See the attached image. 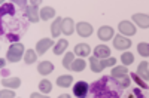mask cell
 Masks as SVG:
<instances>
[{
	"instance_id": "4dcf8cb0",
	"label": "cell",
	"mask_w": 149,
	"mask_h": 98,
	"mask_svg": "<svg viewBox=\"0 0 149 98\" xmlns=\"http://www.w3.org/2000/svg\"><path fill=\"white\" fill-rule=\"evenodd\" d=\"M73 61H74V52H67L66 57L63 58V66H64L66 68H70V66H72Z\"/></svg>"
},
{
	"instance_id": "e0dca14e",
	"label": "cell",
	"mask_w": 149,
	"mask_h": 98,
	"mask_svg": "<svg viewBox=\"0 0 149 98\" xmlns=\"http://www.w3.org/2000/svg\"><path fill=\"white\" fill-rule=\"evenodd\" d=\"M137 75L146 82V80H149V63H146V61H142V63L139 64V67H137Z\"/></svg>"
},
{
	"instance_id": "7a4b0ae2",
	"label": "cell",
	"mask_w": 149,
	"mask_h": 98,
	"mask_svg": "<svg viewBox=\"0 0 149 98\" xmlns=\"http://www.w3.org/2000/svg\"><path fill=\"white\" fill-rule=\"evenodd\" d=\"M24 54H26V49H24V45L22 43H12L8 49V54H6V58L9 63H18L21 58H24Z\"/></svg>"
},
{
	"instance_id": "6da1fadb",
	"label": "cell",
	"mask_w": 149,
	"mask_h": 98,
	"mask_svg": "<svg viewBox=\"0 0 149 98\" xmlns=\"http://www.w3.org/2000/svg\"><path fill=\"white\" fill-rule=\"evenodd\" d=\"M109 82H110V77L104 76L91 85L90 91L94 95V98H119L121 97L119 91H115L113 86H109L107 85Z\"/></svg>"
},
{
	"instance_id": "7402d4cb",
	"label": "cell",
	"mask_w": 149,
	"mask_h": 98,
	"mask_svg": "<svg viewBox=\"0 0 149 98\" xmlns=\"http://www.w3.org/2000/svg\"><path fill=\"white\" fill-rule=\"evenodd\" d=\"M128 75V68L125 66H116L112 68V73L110 76L112 77H122V76H127Z\"/></svg>"
},
{
	"instance_id": "cb8c5ba5",
	"label": "cell",
	"mask_w": 149,
	"mask_h": 98,
	"mask_svg": "<svg viewBox=\"0 0 149 98\" xmlns=\"http://www.w3.org/2000/svg\"><path fill=\"white\" fill-rule=\"evenodd\" d=\"M37 59V52L33 51V49H29V51H26V54H24V63L26 64H33L36 63Z\"/></svg>"
},
{
	"instance_id": "d6a6232c",
	"label": "cell",
	"mask_w": 149,
	"mask_h": 98,
	"mask_svg": "<svg viewBox=\"0 0 149 98\" xmlns=\"http://www.w3.org/2000/svg\"><path fill=\"white\" fill-rule=\"evenodd\" d=\"M30 98H49V97H46L43 94H39V92H33V94H30Z\"/></svg>"
},
{
	"instance_id": "2e32d148",
	"label": "cell",
	"mask_w": 149,
	"mask_h": 98,
	"mask_svg": "<svg viewBox=\"0 0 149 98\" xmlns=\"http://www.w3.org/2000/svg\"><path fill=\"white\" fill-rule=\"evenodd\" d=\"M63 19L64 18H61V17H57L52 22V26H51V34L54 36V37H58V36L63 33V30H61V26H63Z\"/></svg>"
},
{
	"instance_id": "ac0fdd59",
	"label": "cell",
	"mask_w": 149,
	"mask_h": 98,
	"mask_svg": "<svg viewBox=\"0 0 149 98\" xmlns=\"http://www.w3.org/2000/svg\"><path fill=\"white\" fill-rule=\"evenodd\" d=\"M2 86H5V88H10V89H17V88L21 86V79H19V77L3 79V80H2Z\"/></svg>"
},
{
	"instance_id": "ffe728a7",
	"label": "cell",
	"mask_w": 149,
	"mask_h": 98,
	"mask_svg": "<svg viewBox=\"0 0 149 98\" xmlns=\"http://www.w3.org/2000/svg\"><path fill=\"white\" fill-rule=\"evenodd\" d=\"M54 17H55L54 8H51V6H43L42 8V10H40V19L42 21H48V19H51Z\"/></svg>"
},
{
	"instance_id": "d4e9b609",
	"label": "cell",
	"mask_w": 149,
	"mask_h": 98,
	"mask_svg": "<svg viewBox=\"0 0 149 98\" xmlns=\"http://www.w3.org/2000/svg\"><path fill=\"white\" fill-rule=\"evenodd\" d=\"M85 67H86V63H85L82 58H79V59H74L73 63H72L70 70H73V71H84Z\"/></svg>"
},
{
	"instance_id": "484cf974",
	"label": "cell",
	"mask_w": 149,
	"mask_h": 98,
	"mask_svg": "<svg viewBox=\"0 0 149 98\" xmlns=\"http://www.w3.org/2000/svg\"><path fill=\"white\" fill-rule=\"evenodd\" d=\"M8 17V15H10V17H14L15 15V6L12 5V3H3L2 5V17Z\"/></svg>"
},
{
	"instance_id": "d6986e66",
	"label": "cell",
	"mask_w": 149,
	"mask_h": 98,
	"mask_svg": "<svg viewBox=\"0 0 149 98\" xmlns=\"http://www.w3.org/2000/svg\"><path fill=\"white\" fill-rule=\"evenodd\" d=\"M60 88H69L70 85L73 83V77L70 75H63V76H58L57 82H55Z\"/></svg>"
},
{
	"instance_id": "9c48e42d",
	"label": "cell",
	"mask_w": 149,
	"mask_h": 98,
	"mask_svg": "<svg viewBox=\"0 0 149 98\" xmlns=\"http://www.w3.org/2000/svg\"><path fill=\"white\" fill-rule=\"evenodd\" d=\"M76 30H78V34L81 36V37H90V36L93 34V26L90 22H78L76 26Z\"/></svg>"
},
{
	"instance_id": "3957f363",
	"label": "cell",
	"mask_w": 149,
	"mask_h": 98,
	"mask_svg": "<svg viewBox=\"0 0 149 98\" xmlns=\"http://www.w3.org/2000/svg\"><path fill=\"white\" fill-rule=\"evenodd\" d=\"M116 64V59L115 58H107V59H98L95 57H91L90 58V67L94 73H102L106 67H110Z\"/></svg>"
},
{
	"instance_id": "ba28073f",
	"label": "cell",
	"mask_w": 149,
	"mask_h": 98,
	"mask_svg": "<svg viewBox=\"0 0 149 98\" xmlns=\"http://www.w3.org/2000/svg\"><path fill=\"white\" fill-rule=\"evenodd\" d=\"M97 36H98V39L100 40H112L115 37L113 36V28L112 27H109V26H102L100 28H98V31H97Z\"/></svg>"
},
{
	"instance_id": "30bf717a",
	"label": "cell",
	"mask_w": 149,
	"mask_h": 98,
	"mask_svg": "<svg viewBox=\"0 0 149 98\" xmlns=\"http://www.w3.org/2000/svg\"><path fill=\"white\" fill-rule=\"evenodd\" d=\"M94 57L98 59H107L110 58V49L106 45H98L94 48Z\"/></svg>"
},
{
	"instance_id": "f546056e",
	"label": "cell",
	"mask_w": 149,
	"mask_h": 98,
	"mask_svg": "<svg viewBox=\"0 0 149 98\" xmlns=\"http://www.w3.org/2000/svg\"><path fill=\"white\" fill-rule=\"evenodd\" d=\"M130 76L133 77V80H134L136 83H137V86H139V88H142V89H148V83H146V82L137 75V73H131Z\"/></svg>"
},
{
	"instance_id": "603a6c76",
	"label": "cell",
	"mask_w": 149,
	"mask_h": 98,
	"mask_svg": "<svg viewBox=\"0 0 149 98\" xmlns=\"http://www.w3.org/2000/svg\"><path fill=\"white\" fill-rule=\"evenodd\" d=\"M113 79V83L116 85L118 88H128L130 83H131V79L130 76H122V77H112Z\"/></svg>"
},
{
	"instance_id": "7c38bea8",
	"label": "cell",
	"mask_w": 149,
	"mask_h": 98,
	"mask_svg": "<svg viewBox=\"0 0 149 98\" xmlns=\"http://www.w3.org/2000/svg\"><path fill=\"white\" fill-rule=\"evenodd\" d=\"M133 21L140 28H149V15H146V14H134Z\"/></svg>"
},
{
	"instance_id": "277c9868",
	"label": "cell",
	"mask_w": 149,
	"mask_h": 98,
	"mask_svg": "<svg viewBox=\"0 0 149 98\" xmlns=\"http://www.w3.org/2000/svg\"><path fill=\"white\" fill-rule=\"evenodd\" d=\"M39 5H40L39 0H36V2H29L27 5H24V9H26V17H27V19L30 22H39V19H40Z\"/></svg>"
},
{
	"instance_id": "5bb4252c",
	"label": "cell",
	"mask_w": 149,
	"mask_h": 98,
	"mask_svg": "<svg viewBox=\"0 0 149 98\" xmlns=\"http://www.w3.org/2000/svg\"><path fill=\"white\" fill-rule=\"evenodd\" d=\"M37 71H39L42 76H48L54 71V64L51 61H42L40 64H37Z\"/></svg>"
},
{
	"instance_id": "f1b7e54d",
	"label": "cell",
	"mask_w": 149,
	"mask_h": 98,
	"mask_svg": "<svg viewBox=\"0 0 149 98\" xmlns=\"http://www.w3.org/2000/svg\"><path fill=\"white\" fill-rule=\"evenodd\" d=\"M121 61H122V64L127 67V66H130V64L134 63V55H133L131 52H124V54L121 55Z\"/></svg>"
},
{
	"instance_id": "4fadbf2b",
	"label": "cell",
	"mask_w": 149,
	"mask_h": 98,
	"mask_svg": "<svg viewBox=\"0 0 149 98\" xmlns=\"http://www.w3.org/2000/svg\"><path fill=\"white\" fill-rule=\"evenodd\" d=\"M61 30L66 36H72L76 30V26H74V21L72 18H64L63 19V26H61Z\"/></svg>"
},
{
	"instance_id": "52a82bcc",
	"label": "cell",
	"mask_w": 149,
	"mask_h": 98,
	"mask_svg": "<svg viewBox=\"0 0 149 98\" xmlns=\"http://www.w3.org/2000/svg\"><path fill=\"white\" fill-rule=\"evenodd\" d=\"M118 30H119V33H121L122 36H125V37L136 34V27L133 26L130 21H121V22L118 24Z\"/></svg>"
},
{
	"instance_id": "44dd1931",
	"label": "cell",
	"mask_w": 149,
	"mask_h": 98,
	"mask_svg": "<svg viewBox=\"0 0 149 98\" xmlns=\"http://www.w3.org/2000/svg\"><path fill=\"white\" fill-rule=\"evenodd\" d=\"M67 46H69V40H66V39L58 40V42L55 43V46H54V54H55V55H61L63 52H66Z\"/></svg>"
},
{
	"instance_id": "5b68a950",
	"label": "cell",
	"mask_w": 149,
	"mask_h": 98,
	"mask_svg": "<svg viewBox=\"0 0 149 98\" xmlns=\"http://www.w3.org/2000/svg\"><path fill=\"white\" fill-rule=\"evenodd\" d=\"M113 48L118 49V51H125V49H128L131 46V40L128 37H125V36H122V34H118L113 37Z\"/></svg>"
},
{
	"instance_id": "e575fe53",
	"label": "cell",
	"mask_w": 149,
	"mask_h": 98,
	"mask_svg": "<svg viewBox=\"0 0 149 98\" xmlns=\"http://www.w3.org/2000/svg\"><path fill=\"white\" fill-rule=\"evenodd\" d=\"M0 67H2V68L5 67V58H2V59H0Z\"/></svg>"
},
{
	"instance_id": "83f0119b",
	"label": "cell",
	"mask_w": 149,
	"mask_h": 98,
	"mask_svg": "<svg viewBox=\"0 0 149 98\" xmlns=\"http://www.w3.org/2000/svg\"><path fill=\"white\" fill-rule=\"evenodd\" d=\"M137 52L142 55V57H149V43H146V42H140L139 45H137Z\"/></svg>"
},
{
	"instance_id": "8992f818",
	"label": "cell",
	"mask_w": 149,
	"mask_h": 98,
	"mask_svg": "<svg viewBox=\"0 0 149 98\" xmlns=\"http://www.w3.org/2000/svg\"><path fill=\"white\" fill-rule=\"evenodd\" d=\"M90 92V85L86 82H78L73 85V94L76 98H86Z\"/></svg>"
},
{
	"instance_id": "4316f807",
	"label": "cell",
	"mask_w": 149,
	"mask_h": 98,
	"mask_svg": "<svg viewBox=\"0 0 149 98\" xmlns=\"http://www.w3.org/2000/svg\"><path fill=\"white\" fill-rule=\"evenodd\" d=\"M39 89H40L42 94H49V92L52 91V83L49 82V80H46V79H43L39 83Z\"/></svg>"
},
{
	"instance_id": "1f68e13d",
	"label": "cell",
	"mask_w": 149,
	"mask_h": 98,
	"mask_svg": "<svg viewBox=\"0 0 149 98\" xmlns=\"http://www.w3.org/2000/svg\"><path fill=\"white\" fill-rule=\"evenodd\" d=\"M0 98H15L14 89H2L0 91Z\"/></svg>"
},
{
	"instance_id": "9a60e30c",
	"label": "cell",
	"mask_w": 149,
	"mask_h": 98,
	"mask_svg": "<svg viewBox=\"0 0 149 98\" xmlns=\"http://www.w3.org/2000/svg\"><path fill=\"white\" fill-rule=\"evenodd\" d=\"M74 54H76L78 57H90V52H91V48L90 45H86V43H78L76 46H74Z\"/></svg>"
},
{
	"instance_id": "836d02e7",
	"label": "cell",
	"mask_w": 149,
	"mask_h": 98,
	"mask_svg": "<svg viewBox=\"0 0 149 98\" xmlns=\"http://www.w3.org/2000/svg\"><path fill=\"white\" fill-rule=\"evenodd\" d=\"M58 98H70V95H69V94H61Z\"/></svg>"
},
{
	"instance_id": "8fae6325",
	"label": "cell",
	"mask_w": 149,
	"mask_h": 98,
	"mask_svg": "<svg viewBox=\"0 0 149 98\" xmlns=\"http://www.w3.org/2000/svg\"><path fill=\"white\" fill-rule=\"evenodd\" d=\"M52 45H54V40L45 37V39H42V40H39V42L36 43V52L39 54V55H43Z\"/></svg>"
}]
</instances>
